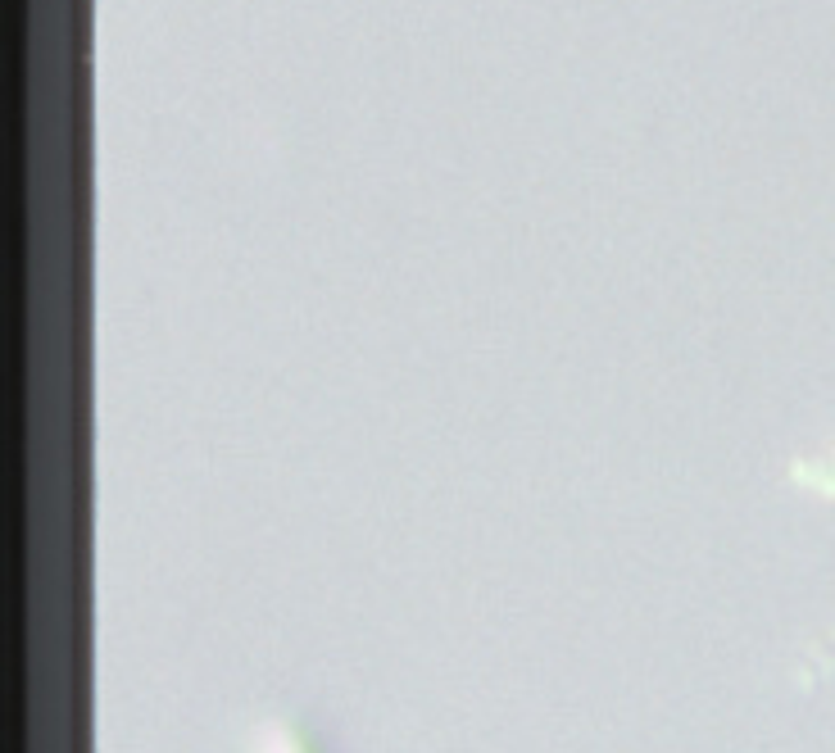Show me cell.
<instances>
[{
	"label": "cell",
	"instance_id": "cell-1",
	"mask_svg": "<svg viewBox=\"0 0 835 753\" xmlns=\"http://www.w3.org/2000/svg\"><path fill=\"white\" fill-rule=\"evenodd\" d=\"M795 477L804 481L808 490H817V495L835 499V454L831 459H813V463H804V468H795Z\"/></svg>",
	"mask_w": 835,
	"mask_h": 753
}]
</instances>
